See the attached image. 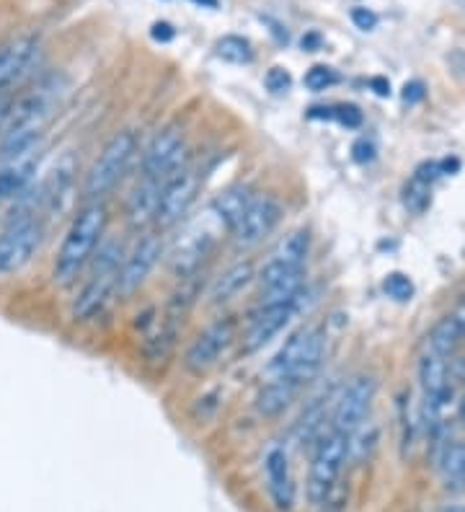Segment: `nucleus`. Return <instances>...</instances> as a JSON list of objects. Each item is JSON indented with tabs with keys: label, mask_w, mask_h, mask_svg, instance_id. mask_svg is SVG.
Returning a JSON list of instances; mask_svg holds the SVG:
<instances>
[{
	"label": "nucleus",
	"mask_w": 465,
	"mask_h": 512,
	"mask_svg": "<svg viewBox=\"0 0 465 512\" xmlns=\"http://www.w3.org/2000/svg\"><path fill=\"white\" fill-rule=\"evenodd\" d=\"M310 254V233L305 228H295L287 233L264 267L259 269L261 285V306H274V303H287L305 293V262Z\"/></svg>",
	"instance_id": "nucleus-1"
},
{
	"label": "nucleus",
	"mask_w": 465,
	"mask_h": 512,
	"mask_svg": "<svg viewBox=\"0 0 465 512\" xmlns=\"http://www.w3.org/2000/svg\"><path fill=\"white\" fill-rule=\"evenodd\" d=\"M106 225H109V210L101 200H91L78 210L70 228L65 231L60 251H57L55 269H52L57 285L68 288V285L78 282L83 269L91 264L93 254L104 241Z\"/></svg>",
	"instance_id": "nucleus-2"
},
{
	"label": "nucleus",
	"mask_w": 465,
	"mask_h": 512,
	"mask_svg": "<svg viewBox=\"0 0 465 512\" xmlns=\"http://www.w3.org/2000/svg\"><path fill=\"white\" fill-rule=\"evenodd\" d=\"M349 463L347 435L331 430L313 443L308 481H305V497L316 510H326L339 492V479L344 466Z\"/></svg>",
	"instance_id": "nucleus-3"
},
{
	"label": "nucleus",
	"mask_w": 465,
	"mask_h": 512,
	"mask_svg": "<svg viewBox=\"0 0 465 512\" xmlns=\"http://www.w3.org/2000/svg\"><path fill=\"white\" fill-rule=\"evenodd\" d=\"M124 259V246L122 241L112 238V241H101L91 259V272H88L86 282H83L81 293L73 300V313L75 321H91L96 319L106 308L112 293L117 290V277L119 267Z\"/></svg>",
	"instance_id": "nucleus-4"
},
{
	"label": "nucleus",
	"mask_w": 465,
	"mask_h": 512,
	"mask_svg": "<svg viewBox=\"0 0 465 512\" xmlns=\"http://www.w3.org/2000/svg\"><path fill=\"white\" fill-rule=\"evenodd\" d=\"M326 355V334L318 326H303L287 337V342L277 350L269 363L272 378H290V381L308 386L318 375Z\"/></svg>",
	"instance_id": "nucleus-5"
},
{
	"label": "nucleus",
	"mask_w": 465,
	"mask_h": 512,
	"mask_svg": "<svg viewBox=\"0 0 465 512\" xmlns=\"http://www.w3.org/2000/svg\"><path fill=\"white\" fill-rule=\"evenodd\" d=\"M137 153V135L132 130L114 132L112 138L106 140V145L101 148L99 158L93 161L91 171L86 174V184H83V194L86 200H101L106 194L112 192L119 182L124 179V174L130 171L132 161H135Z\"/></svg>",
	"instance_id": "nucleus-6"
},
{
	"label": "nucleus",
	"mask_w": 465,
	"mask_h": 512,
	"mask_svg": "<svg viewBox=\"0 0 465 512\" xmlns=\"http://www.w3.org/2000/svg\"><path fill=\"white\" fill-rule=\"evenodd\" d=\"M199 187H202V171L194 163L184 161L163 182L155 225H161V228H174V225H179L189 215L194 202H197Z\"/></svg>",
	"instance_id": "nucleus-7"
},
{
	"label": "nucleus",
	"mask_w": 465,
	"mask_h": 512,
	"mask_svg": "<svg viewBox=\"0 0 465 512\" xmlns=\"http://www.w3.org/2000/svg\"><path fill=\"white\" fill-rule=\"evenodd\" d=\"M44 225L37 218H11L0 231V277L16 275L37 256Z\"/></svg>",
	"instance_id": "nucleus-8"
},
{
	"label": "nucleus",
	"mask_w": 465,
	"mask_h": 512,
	"mask_svg": "<svg viewBox=\"0 0 465 512\" xmlns=\"http://www.w3.org/2000/svg\"><path fill=\"white\" fill-rule=\"evenodd\" d=\"M238 337V321L233 316L215 319L205 331H199L184 352V370L192 375H205L207 370L215 368L223 360L230 344Z\"/></svg>",
	"instance_id": "nucleus-9"
},
{
	"label": "nucleus",
	"mask_w": 465,
	"mask_h": 512,
	"mask_svg": "<svg viewBox=\"0 0 465 512\" xmlns=\"http://www.w3.org/2000/svg\"><path fill=\"white\" fill-rule=\"evenodd\" d=\"M378 391V381L372 375H354L347 386L341 388V394L334 399V412H331V430L341 435H352L357 427L367 422L372 399Z\"/></svg>",
	"instance_id": "nucleus-10"
},
{
	"label": "nucleus",
	"mask_w": 465,
	"mask_h": 512,
	"mask_svg": "<svg viewBox=\"0 0 465 512\" xmlns=\"http://www.w3.org/2000/svg\"><path fill=\"white\" fill-rule=\"evenodd\" d=\"M279 220H282V202L274 194H254V200L248 202L241 220L230 231L233 246L238 251L254 249L277 228Z\"/></svg>",
	"instance_id": "nucleus-11"
},
{
	"label": "nucleus",
	"mask_w": 465,
	"mask_h": 512,
	"mask_svg": "<svg viewBox=\"0 0 465 512\" xmlns=\"http://www.w3.org/2000/svg\"><path fill=\"white\" fill-rule=\"evenodd\" d=\"M186 158V135L179 125H166L150 138L143 153V176L153 182H166Z\"/></svg>",
	"instance_id": "nucleus-12"
},
{
	"label": "nucleus",
	"mask_w": 465,
	"mask_h": 512,
	"mask_svg": "<svg viewBox=\"0 0 465 512\" xmlns=\"http://www.w3.org/2000/svg\"><path fill=\"white\" fill-rule=\"evenodd\" d=\"M161 256H163V236H158V233H143V238L137 241L135 249L124 254L122 267H119V277H117V293L122 295L124 300L132 298V295L143 288L145 282H148L150 272H153Z\"/></svg>",
	"instance_id": "nucleus-13"
},
{
	"label": "nucleus",
	"mask_w": 465,
	"mask_h": 512,
	"mask_svg": "<svg viewBox=\"0 0 465 512\" xmlns=\"http://www.w3.org/2000/svg\"><path fill=\"white\" fill-rule=\"evenodd\" d=\"M303 295L287 300V303L259 306V311L254 313V319H251V324H248L246 334H243V344H241L243 355H254V352L264 350L274 337H279V334L292 324V319L298 316Z\"/></svg>",
	"instance_id": "nucleus-14"
},
{
	"label": "nucleus",
	"mask_w": 465,
	"mask_h": 512,
	"mask_svg": "<svg viewBox=\"0 0 465 512\" xmlns=\"http://www.w3.org/2000/svg\"><path fill=\"white\" fill-rule=\"evenodd\" d=\"M264 481H267V494L277 512H292L298 502V487L292 476L290 453L285 445H269L264 453Z\"/></svg>",
	"instance_id": "nucleus-15"
},
{
	"label": "nucleus",
	"mask_w": 465,
	"mask_h": 512,
	"mask_svg": "<svg viewBox=\"0 0 465 512\" xmlns=\"http://www.w3.org/2000/svg\"><path fill=\"white\" fill-rule=\"evenodd\" d=\"M39 57V39L26 34V37H16L8 44L0 47V91L11 88L13 83H19L29 68L37 63Z\"/></svg>",
	"instance_id": "nucleus-16"
},
{
	"label": "nucleus",
	"mask_w": 465,
	"mask_h": 512,
	"mask_svg": "<svg viewBox=\"0 0 465 512\" xmlns=\"http://www.w3.org/2000/svg\"><path fill=\"white\" fill-rule=\"evenodd\" d=\"M73 182H75V163L73 158L65 156L60 163H57L55 169L47 174L39 189H34V205L44 213H60L62 207L68 205V197L73 192Z\"/></svg>",
	"instance_id": "nucleus-17"
},
{
	"label": "nucleus",
	"mask_w": 465,
	"mask_h": 512,
	"mask_svg": "<svg viewBox=\"0 0 465 512\" xmlns=\"http://www.w3.org/2000/svg\"><path fill=\"white\" fill-rule=\"evenodd\" d=\"M37 169H39V148L29 150V153H24V156L3 161V166H0V202L19 200L21 194L29 192Z\"/></svg>",
	"instance_id": "nucleus-18"
},
{
	"label": "nucleus",
	"mask_w": 465,
	"mask_h": 512,
	"mask_svg": "<svg viewBox=\"0 0 465 512\" xmlns=\"http://www.w3.org/2000/svg\"><path fill=\"white\" fill-rule=\"evenodd\" d=\"M161 187L163 182H153V179H145L132 189V194L127 197V207H124V218L132 231H148L150 225L158 218V202H161Z\"/></svg>",
	"instance_id": "nucleus-19"
},
{
	"label": "nucleus",
	"mask_w": 465,
	"mask_h": 512,
	"mask_svg": "<svg viewBox=\"0 0 465 512\" xmlns=\"http://www.w3.org/2000/svg\"><path fill=\"white\" fill-rule=\"evenodd\" d=\"M212 249H215V236L210 231L189 233L184 241H179L174 256H171V272L176 275V280L194 275V272H202Z\"/></svg>",
	"instance_id": "nucleus-20"
},
{
	"label": "nucleus",
	"mask_w": 465,
	"mask_h": 512,
	"mask_svg": "<svg viewBox=\"0 0 465 512\" xmlns=\"http://www.w3.org/2000/svg\"><path fill=\"white\" fill-rule=\"evenodd\" d=\"M300 391H303V386L290 381V378H272V381L264 383L259 394H256V412L267 419L279 417V414H285L287 409H290L292 401L298 399Z\"/></svg>",
	"instance_id": "nucleus-21"
},
{
	"label": "nucleus",
	"mask_w": 465,
	"mask_h": 512,
	"mask_svg": "<svg viewBox=\"0 0 465 512\" xmlns=\"http://www.w3.org/2000/svg\"><path fill=\"white\" fill-rule=\"evenodd\" d=\"M254 280H256L254 264L248 262V259L246 262L230 264L223 275H217L215 282H212L210 293H207L210 306H225V303H230L233 298H238V295H241Z\"/></svg>",
	"instance_id": "nucleus-22"
},
{
	"label": "nucleus",
	"mask_w": 465,
	"mask_h": 512,
	"mask_svg": "<svg viewBox=\"0 0 465 512\" xmlns=\"http://www.w3.org/2000/svg\"><path fill=\"white\" fill-rule=\"evenodd\" d=\"M419 383H422L424 401L440 399V396L450 394V365L442 355L424 347L422 357H419Z\"/></svg>",
	"instance_id": "nucleus-23"
},
{
	"label": "nucleus",
	"mask_w": 465,
	"mask_h": 512,
	"mask_svg": "<svg viewBox=\"0 0 465 512\" xmlns=\"http://www.w3.org/2000/svg\"><path fill=\"white\" fill-rule=\"evenodd\" d=\"M251 200H254V189L238 184V187L225 189V192L212 202L210 215L215 218V223L220 225V228H225V231L230 233L233 231V225L241 220L243 210H246Z\"/></svg>",
	"instance_id": "nucleus-24"
},
{
	"label": "nucleus",
	"mask_w": 465,
	"mask_h": 512,
	"mask_svg": "<svg viewBox=\"0 0 465 512\" xmlns=\"http://www.w3.org/2000/svg\"><path fill=\"white\" fill-rule=\"evenodd\" d=\"M463 342H465L463 329H460V324H458V319H455V316H445L442 321H437V324L432 326V331H429V337H427L429 350H434L437 355L445 357V360H450V357L458 352V347Z\"/></svg>",
	"instance_id": "nucleus-25"
},
{
	"label": "nucleus",
	"mask_w": 465,
	"mask_h": 512,
	"mask_svg": "<svg viewBox=\"0 0 465 512\" xmlns=\"http://www.w3.org/2000/svg\"><path fill=\"white\" fill-rule=\"evenodd\" d=\"M215 50L217 57H223L225 63L230 65H248L254 60V47H251V42L238 37V34H228V37L220 39Z\"/></svg>",
	"instance_id": "nucleus-26"
},
{
	"label": "nucleus",
	"mask_w": 465,
	"mask_h": 512,
	"mask_svg": "<svg viewBox=\"0 0 465 512\" xmlns=\"http://www.w3.org/2000/svg\"><path fill=\"white\" fill-rule=\"evenodd\" d=\"M308 117L310 119H336L339 125L349 127V130H354V127L362 125V112L357 107H352V104H336V107H313V109H308Z\"/></svg>",
	"instance_id": "nucleus-27"
},
{
	"label": "nucleus",
	"mask_w": 465,
	"mask_h": 512,
	"mask_svg": "<svg viewBox=\"0 0 465 512\" xmlns=\"http://www.w3.org/2000/svg\"><path fill=\"white\" fill-rule=\"evenodd\" d=\"M303 83L308 91H313V94H321V91H329L331 86H336V83H339V73H336L334 68H329V65H313V68L305 73Z\"/></svg>",
	"instance_id": "nucleus-28"
},
{
	"label": "nucleus",
	"mask_w": 465,
	"mask_h": 512,
	"mask_svg": "<svg viewBox=\"0 0 465 512\" xmlns=\"http://www.w3.org/2000/svg\"><path fill=\"white\" fill-rule=\"evenodd\" d=\"M383 290L388 298L398 300V303H406V300L414 298V282L406 275H401V272H393V275L385 277Z\"/></svg>",
	"instance_id": "nucleus-29"
},
{
	"label": "nucleus",
	"mask_w": 465,
	"mask_h": 512,
	"mask_svg": "<svg viewBox=\"0 0 465 512\" xmlns=\"http://www.w3.org/2000/svg\"><path fill=\"white\" fill-rule=\"evenodd\" d=\"M406 207H409L411 213H424V207L429 205V182L414 176V182L406 187V197H403Z\"/></svg>",
	"instance_id": "nucleus-30"
},
{
	"label": "nucleus",
	"mask_w": 465,
	"mask_h": 512,
	"mask_svg": "<svg viewBox=\"0 0 465 512\" xmlns=\"http://www.w3.org/2000/svg\"><path fill=\"white\" fill-rule=\"evenodd\" d=\"M264 86L272 91V94H287L292 86V75L285 68H272L264 75Z\"/></svg>",
	"instance_id": "nucleus-31"
},
{
	"label": "nucleus",
	"mask_w": 465,
	"mask_h": 512,
	"mask_svg": "<svg viewBox=\"0 0 465 512\" xmlns=\"http://www.w3.org/2000/svg\"><path fill=\"white\" fill-rule=\"evenodd\" d=\"M352 21L357 29L362 32H372L378 26V16L370 11V8H352Z\"/></svg>",
	"instance_id": "nucleus-32"
},
{
	"label": "nucleus",
	"mask_w": 465,
	"mask_h": 512,
	"mask_svg": "<svg viewBox=\"0 0 465 512\" xmlns=\"http://www.w3.org/2000/svg\"><path fill=\"white\" fill-rule=\"evenodd\" d=\"M354 153V161L357 163H370L372 158H375V145L367 143V140H357L352 148Z\"/></svg>",
	"instance_id": "nucleus-33"
},
{
	"label": "nucleus",
	"mask_w": 465,
	"mask_h": 512,
	"mask_svg": "<svg viewBox=\"0 0 465 512\" xmlns=\"http://www.w3.org/2000/svg\"><path fill=\"white\" fill-rule=\"evenodd\" d=\"M150 37L155 39V42H171V39L176 37V29L168 21H158V24H153V29H150Z\"/></svg>",
	"instance_id": "nucleus-34"
},
{
	"label": "nucleus",
	"mask_w": 465,
	"mask_h": 512,
	"mask_svg": "<svg viewBox=\"0 0 465 512\" xmlns=\"http://www.w3.org/2000/svg\"><path fill=\"white\" fill-rule=\"evenodd\" d=\"M403 99H406V101L424 99V86H422V83H411V86L403 88Z\"/></svg>",
	"instance_id": "nucleus-35"
},
{
	"label": "nucleus",
	"mask_w": 465,
	"mask_h": 512,
	"mask_svg": "<svg viewBox=\"0 0 465 512\" xmlns=\"http://www.w3.org/2000/svg\"><path fill=\"white\" fill-rule=\"evenodd\" d=\"M372 88H375V94L378 96L391 94V83L383 81V78H372Z\"/></svg>",
	"instance_id": "nucleus-36"
},
{
	"label": "nucleus",
	"mask_w": 465,
	"mask_h": 512,
	"mask_svg": "<svg viewBox=\"0 0 465 512\" xmlns=\"http://www.w3.org/2000/svg\"><path fill=\"white\" fill-rule=\"evenodd\" d=\"M318 47H321V37H318V34H308V37H303V50L316 52Z\"/></svg>",
	"instance_id": "nucleus-37"
},
{
	"label": "nucleus",
	"mask_w": 465,
	"mask_h": 512,
	"mask_svg": "<svg viewBox=\"0 0 465 512\" xmlns=\"http://www.w3.org/2000/svg\"><path fill=\"white\" fill-rule=\"evenodd\" d=\"M192 3H197V6H202V8H217V6H220V0H192Z\"/></svg>",
	"instance_id": "nucleus-38"
},
{
	"label": "nucleus",
	"mask_w": 465,
	"mask_h": 512,
	"mask_svg": "<svg viewBox=\"0 0 465 512\" xmlns=\"http://www.w3.org/2000/svg\"><path fill=\"white\" fill-rule=\"evenodd\" d=\"M440 512H465V502H460V505H447Z\"/></svg>",
	"instance_id": "nucleus-39"
},
{
	"label": "nucleus",
	"mask_w": 465,
	"mask_h": 512,
	"mask_svg": "<svg viewBox=\"0 0 465 512\" xmlns=\"http://www.w3.org/2000/svg\"><path fill=\"white\" fill-rule=\"evenodd\" d=\"M458 414H460V419H463V422H465V396H463V401H460V409H458Z\"/></svg>",
	"instance_id": "nucleus-40"
}]
</instances>
